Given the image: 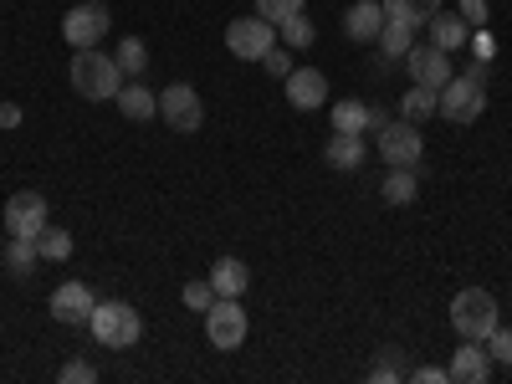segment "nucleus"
<instances>
[{
    "label": "nucleus",
    "instance_id": "nucleus-8",
    "mask_svg": "<svg viewBox=\"0 0 512 384\" xmlns=\"http://www.w3.org/2000/svg\"><path fill=\"white\" fill-rule=\"evenodd\" d=\"M374 139H379V159L390 164V169H395V164H410V169H415V164H420V154H425L420 123H410V118H405V123H384Z\"/></svg>",
    "mask_w": 512,
    "mask_h": 384
},
{
    "label": "nucleus",
    "instance_id": "nucleus-23",
    "mask_svg": "<svg viewBox=\"0 0 512 384\" xmlns=\"http://www.w3.org/2000/svg\"><path fill=\"white\" fill-rule=\"evenodd\" d=\"M384 11L400 16V21H410V26H425V21L441 11V0H384Z\"/></svg>",
    "mask_w": 512,
    "mask_h": 384
},
{
    "label": "nucleus",
    "instance_id": "nucleus-3",
    "mask_svg": "<svg viewBox=\"0 0 512 384\" xmlns=\"http://www.w3.org/2000/svg\"><path fill=\"white\" fill-rule=\"evenodd\" d=\"M482 108H487V82H477V77H466V72H456L446 88L436 93V113L441 118H451V123H477L482 118Z\"/></svg>",
    "mask_w": 512,
    "mask_h": 384
},
{
    "label": "nucleus",
    "instance_id": "nucleus-33",
    "mask_svg": "<svg viewBox=\"0 0 512 384\" xmlns=\"http://www.w3.org/2000/svg\"><path fill=\"white\" fill-rule=\"evenodd\" d=\"M400 374H405V364H400V354H384V359H379V364L369 369V379H374V384H395Z\"/></svg>",
    "mask_w": 512,
    "mask_h": 384
},
{
    "label": "nucleus",
    "instance_id": "nucleus-17",
    "mask_svg": "<svg viewBox=\"0 0 512 384\" xmlns=\"http://www.w3.org/2000/svg\"><path fill=\"white\" fill-rule=\"evenodd\" d=\"M415 47V26L410 21H400V16H384V26H379V52H384V62L379 67H395V62H405V52Z\"/></svg>",
    "mask_w": 512,
    "mask_h": 384
},
{
    "label": "nucleus",
    "instance_id": "nucleus-14",
    "mask_svg": "<svg viewBox=\"0 0 512 384\" xmlns=\"http://www.w3.org/2000/svg\"><path fill=\"white\" fill-rule=\"evenodd\" d=\"M390 123L379 108H369V103H359V98H338V108H333V134H379V128Z\"/></svg>",
    "mask_w": 512,
    "mask_h": 384
},
{
    "label": "nucleus",
    "instance_id": "nucleus-11",
    "mask_svg": "<svg viewBox=\"0 0 512 384\" xmlns=\"http://www.w3.org/2000/svg\"><path fill=\"white\" fill-rule=\"evenodd\" d=\"M405 67H410V77L415 82H425V88H446V82L456 77V67H451V52H441V47H431V41H425V47H410L405 52Z\"/></svg>",
    "mask_w": 512,
    "mask_h": 384
},
{
    "label": "nucleus",
    "instance_id": "nucleus-2",
    "mask_svg": "<svg viewBox=\"0 0 512 384\" xmlns=\"http://www.w3.org/2000/svg\"><path fill=\"white\" fill-rule=\"evenodd\" d=\"M451 323H456L461 338H477L482 344V338L497 328V297L487 287H461L451 297Z\"/></svg>",
    "mask_w": 512,
    "mask_h": 384
},
{
    "label": "nucleus",
    "instance_id": "nucleus-35",
    "mask_svg": "<svg viewBox=\"0 0 512 384\" xmlns=\"http://www.w3.org/2000/svg\"><path fill=\"white\" fill-rule=\"evenodd\" d=\"M262 67H267L272 77H287V72H292V52H282V47H272V52L262 57Z\"/></svg>",
    "mask_w": 512,
    "mask_h": 384
},
{
    "label": "nucleus",
    "instance_id": "nucleus-9",
    "mask_svg": "<svg viewBox=\"0 0 512 384\" xmlns=\"http://www.w3.org/2000/svg\"><path fill=\"white\" fill-rule=\"evenodd\" d=\"M226 47H231V57H241V62L267 57V52L277 47L272 21H262V16H241V21H231V26H226Z\"/></svg>",
    "mask_w": 512,
    "mask_h": 384
},
{
    "label": "nucleus",
    "instance_id": "nucleus-29",
    "mask_svg": "<svg viewBox=\"0 0 512 384\" xmlns=\"http://www.w3.org/2000/svg\"><path fill=\"white\" fill-rule=\"evenodd\" d=\"M308 6V0H256V16H262V21H287V16H297V11H303Z\"/></svg>",
    "mask_w": 512,
    "mask_h": 384
},
{
    "label": "nucleus",
    "instance_id": "nucleus-31",
    "mask_svg": "<svg viewBox=\"0 0 512 384\" xmlns=\"http://www.w3.org/2000/svg\"><path fill=\"white\" fill-rule=\"evenodd\" d=\"M180 297H185L190 313H210V303H216V287H210V282H190Z\"/></svg>",
    "mask_w": 512,
    "mask_h": 384
},
{
    "label": "nucleus",
    "instance_id": "nucleus-5",
    "mask_svg": "<svg viewBox=\"0 0 512 384\" xmlns=\"http://www.w3.org/2000/svg\"><path fill=\"white\" fill-rule=\"evenodd\" d=\"M108 26H113V16H108L103 0H82V6H72V11L62 16V36H67V47H72V52L98 47V41L108 36Z\"/></svg>",
    "mask_w": 512,
    "mask_h": 384
},
{
    "label": "nucleus",
    "instance_id": "nucleus-38",
    "mask_svg": "<svg viewBox=\"0 0 512 384\" xmlns=\"http://www.w3.org/2000/svg\"><path fill=\"white\" fill-rule=\"evenodd\" d=\"M0 128H21V108L16 103H0Z\"/></svg>",
    "mask_w": 512,
    "mask_h": 384
},
{
    "label": "nucleus",
    "instance_id": "nucleus-18",
    "mask_svg": "<svg viewBox=\"0 0 512 384\" xmlns=\"http://www.w3.org/2000/svg\"><path fill=\"white\" fill-rule=\"evenodd\" d=\"M384 0H354L349 6V16H344V31L354 36V41H379V26H384Z\"/></svg>",
    "mask_w": 512,
    "mask_h": 384
},
{
    "label": "nucleus",
    "instance_id": "nucleus-36",
    "mask_svg": "<svg viewBox=\"0 0 512 384\" xmlns=\"http://www.w3.org/2000/svg\"><path fill=\"white\" fill-rule=\"evenodd\" d=\"M492 52H497V41H492L487 26H482V31L472 36V57H477V62H492Z\"/></svg>",
    "mask_w": 512,
    "mask_h": 384
},
{
    "label": "nucleus",
    "instance_id": "nucleus-22",
    "mask_svg": "<svg viewBox=\"0 0 512 384\" xmlns=\"http://www.w3.org/2000/svg\"><path fill=\"white\" fill-rule=\"evenodd\" d=\"M379 195H384V205H410V200L420 195V180H415V169H410V164H395L390 175L379 180Z\"/></svg>",
    "mask_w": 512,
    "mask_h": 384
},
{
    "label": "nucleus",
    "instance_id": "nucleus-26",
    "mask_svg": "<svg viewBox=\"0 0 512 384\" xmlns=\"http://www.w3.org/2000/svg\"><path fill=\"white\" fill-rule=\"evenodd\" d=\"M400 113L410 118V123H420V118H431L436 113V88H425V82H415V88L400 98Z\"/></svg>",
    "mask_w": 512,
    "mask_h": 384
},
{
    "label": "nucleus",
    "instance_id": "nucleus-4",
    "mask_svg": "<svg viewBox=\"0 0 512 384\" xmlns=\"http://www.w3.org/2000/svg\"><path fill=\"white\" fill-rule=\"evenodd\" d=\"M93 333H98V344L103 349H134L139 344V333H144V318L128 308V303H98L93 308Z\"/></svg>",
    "mask_w": 512,
    "mask_h": 384
},
{
    "label": "nucleus",
    "instance_id": "nucleus-25",
    "mask_svg": "<svg viewBox=\"0 0 512 384\" xmlns=\"http://www.w3.org/2000/svg\"><path fill=\"white\" fill-rule=\"evenodd\" d=\"M144 67H149V47H144L139 36H123V41H118V72H123V77H139Z\"/></svg>",
    "mask_w": 512,
    "mask_h": 384
},
{
    "label": "nucleus",
    "instance_id": "nucleus-28",
    "mask_svg": "<svg viewBox=\"0 0 512 384\" xmlns=\"http://www.w3.org/2000/svg\"><path fill=\"white\" fill-rule=\"evenodd\" d=\"M277 31H282V41H287V47H313V41H318V31H313V21H308L303 11H297V16H287V21H277Z\"/></svg>",
    "mask_w": 512,
    "mask_h": 384
},
{
    "label": "nucleus",
    "instance_id": "nucleus-16",
    "mask_svg": "<svg viewBox=\"0 0 512 384\" xmlns=\"http://www.w3.org/2000/svg\"><path fill=\"white\" fill-rule=\"evenodd\" d=\"M118 108H123V118L128 123H149L154 113H159V93H149L139 77H123V88H118V98H113Z\"/></svg>",
    "mask_w": 512,
    "mask_h": 384
},
{
    "label": "nucleus",
    "instance_id": "nucleus-15",
    "mask_svg": "<svg viewBox=\"0 0 512 384\" xmlns=\"http://www.w3.org/2000/svg\"><path fill=\"white\" fill-rule=\"evenodd\" d=\"M446 369H451V384H487L492 354L477 344V338H466V344H456V359H451Z\"/></svg>",
    "mask_w": 512,
    "mask_h": 384
},
{
    "label": "nucleus",
    "instance_id": "nucleus-20",
    "mask_svg": "<svg viewBox=\"0 0 512 384\" xmlns=\"http://www.w3.org/2000/svg\"><path fill=\"white\" fill-rule=\"evenodd\" d=\"M323 159H328L333 169H359V164L369 159V139H364V134H333L328 149H323Z\"/></svg>",
    "mask_w": 512,
    "mask_h": 384
},
{
    "label": "nucleus",
    "instance_id": "nucleus-34",
    "mask_svg": "<svg viewBox=\"0 0 512 384\" xmlns=\"http://www.w3.org/2000/svg\"><path fill=\"white\" fill-rule=\"evenodd\" d=\"M456 11H461V21H466V26H472V31H482V26L492 21V16H487V0H461V6H456Z\"/></svg>",
    "mask_w": 512,
    "mask_h": 384
},
{
    "label": "nucleus",
    "instance_id": "nucleus-21",
    "mask_svg": "<svg viewBox=\"0 0 512 384\" xmlns=\"http://www.w3.org/2000/svg\"><path fill=\"white\" fill-rule=\"evenodd\" d=\"M205 282L216 287V297H241V292L251 287V272H246V262H236V256H221V262L210 267Z\"/></svg>",
    "mask_w": 512,
    "mask_h": 384
},
{
    "label": "nucleus",
    "instance_id": "nucleus-19",
    "mask_svg": "<svg viewBox=\"0 0 512 384\" xmlns=\"http://www.w3.org/2000/svg\"><path fill=\"white\" fill-rule=\"evenodd\" d=\"M425 26H431V47H441V52H461L466 41H472V26L461 21V11H451V16H446V11H436Z\"/></svg>",
    "mask_w": 512,
    "mask_h": 384
},
{
    "label": "nucleus",
    "instance_id": "nucleus-30",
    "mask_svg": "<svg viewBox=\"0 0 512 384\" xmlns=\"http://www.w3.org/2000/svg\"><path fill=\"white\" fill-rule=\"evenodd\" d=\"M57 384H98V369H93L88 359H67V364L57 369Z\"/></svg>",
    "mask_w": 512,
    "mask_h": 384
},
{
    "label": "nucleus",
    "instance_id": "nucleus-1",
    "mask_svg": "<svg viewBox=\"0 0 512 384\" xmlns=\"http://www.w3.org/2000/svg\"><path fill=\"white\" fill-rule=\"evenodd\" d=\"M72 88H77V98H93V103L118 98V88H123L118 57H103L98 47H82V52L72 57Z\"/></svg>",
    "mask_w": 512,
    "mask_h": 384
},
{
    "label": "nucleus",
    "instance_id": "nucleus-10",
    "mask_svg": "<svg viewBox=\"0 0 512 384\" xmlns=\"http://www.w3.org/2000/svg\"><path fill=\"white\" fill-rule=\"evenodd\" d=\"M6 226H11V236L36 241L41 231L52 226V216H47V200H41L36 190H16V195L6 200Z\"/></svg>",
    "mask_w": 512,
    "mask_h": 384
},
{
    "label": "nucleus",
    "instance_id": "nucleus-27",
    "mask_svg": "<svg viewBox=\"0 0 512 384\" xmlns=\"http://www.w3.org/2000/svg\"><path fill=\"white\" fill-rule=\"evenodd\" d=\"M36 251H41V262H67V256H72V236L62 226H47L36 236Z\"/></svg>",
    "mask_w": 512,
    "mask_h": 384
},
{
    "label": "nucleus",
    "instance_id": "nucleus-24",
    "mask_svg": "<svg viewBox=\"0 0 512 384\" xmlns=\"http://www.w3.org/2000/svg\"><path fill=\"white\" fill-rule=\"evenodd\" d=\"M36 262H41L36 241H26V236H11V246H6V267H11L16 277H31V272H36Z\"/></svg>",
    "mask_w": 512,
    "mask_h": 384
},
{
    "label": "nucleus",
    "instance_id": "nucleus-13",
    "mask_svg": "<svg viewBox=\"0 0 512 384\" xmlns=\"http://www.w3.org/2000/svg\"><path fill=\"white\" fill-rule=\"evenodd\" d=\"M93 308H98V303H93V287H88V282H62V287L52 292V318H57V323H72V328H77V323H93Z\"/></svg>",
    "mask_w": 512,
    "mask_h": 384
},
{
    "label": "nucleus",
    "instance_id": "nucleus-12",
    "mask_svg": "<svg viewBox=\"0 0 512 384\" xmlns=\"http://www.w3.org/2000/svg\"><path fill=\"white\" fill-rule=\"evenodd\" d=\"M282 82H287V103H292L297 113H313V108L328 103V77H323L318 67H292Z\"/></svg>",
    "mask_w": 512,
    "mask_h": 384
},
{
    "label": "nucleus",
    "instance_id": "nucleus-7",
    "mask_svg": "<svg viewBox=\"0 0 512 384\" xmlns=\"http://www.w3.org/2000/svg\"><path fill=\"white\" fill-rule=\"evenodd\" d=\"M159 118L175 128V134H195V128L205 123V103H200V93L190 88V82H169V88L159 93Z\"/></svg>",
    "mask_w": 512,
    "mask_h": 384
},
{
    "label": "nucleus",
    "instance_id": "nucleus-32",
    "mask_svg": "<svg viewBox=\"0 0 512 384\" xmlns=\"http://www.w3.org/2000/svg\"><path fill=\"white\" fill-rule=\"evenodd\" d=\"M487 354H492V364H512V328L487 333Z\"/></svg>",
    "mask_w": 512,
    "mask_h": 384
},
{
    "label": "nucleus",
    "instance_id": "nucleus-6",
    "mask_svg": "<svg viewBox=\"0 0 512 384\" xmlns=\"http://www.w3.org/2000/svg\"><path fill=\"white\" fill-rule=\"evenodd\" d=\"M205 338H210L221 354H231V349L246 344V308L236 303V297H216V303H210V313H205Z\"/></svg>",
    "mask_w": 512,
    "mask_h": 384
},
{
    "label": "nucleus",
    "instance_id": "nucleus-37",
    "mask_svg": "<svg viewBox=\"0 0 512 384\" xmlns=\"http://www.w3.org/2000/svg\"><path fill=\"white\" fill-rule=\"evenodd\" d=\"M415 379H420V384H451V369H436V364H425V369H415Z\"/></svg>",
    "mask_w": 512,
    "mask_h": 384
}]
</instances>
